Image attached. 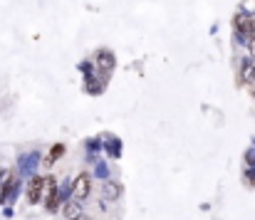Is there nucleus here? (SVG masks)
Instances as JSON below:
<instances>
[{"label":"nucleus","mask_w":255,"mask_h":220,"mask_svg":"<svg viewBox=\"0 0 255 220\" xmlns=\"http://www.w3.org/2000/svg\"><path fill=\"white\" fill-rule=\"evenodd\" d=\"M62 151H65V146H57L55 151H50V163H52L55 158H60V156H62Z\"/></svg>","instance_id":"nucleus-6"},{"label":"nucleus","mask_w":255,"mask_h":220,"mask_svg":"<svg viewBox=\"0 0 255 220\" xmlns=\"http://www.w3.org/2000/svg\"><path fill=\"white\" fill-rule=\"evenodd\" d=\"M72 220H89V218H87V216H82V213H80L77 218H72Z\"/></svg>","instance_id":"nucleus-8"},{"label":"nucleus","mask_w":255,"mask_h":220,"mask_svg":"<svg viewBox=\"0 0 255 220\" xmlns=\"http://www.w3.org/2000/svg\"><path fill=\"white\" fill-rule=\"evenodd\" d=\"M89 193H92V178H89L87 173H80V176L72 181V196H75V201L80 203V201H85Z\"/></svg>","instance_id":"nucleus-1"},{"label":"nucleus","mask_w":255,"mask_h":220,"mask_svg":"<svg viewBox=\"0 0 255 220\" xmlns=\"http://www.w3.org/2000/svg\"><path fill=\"white\" fill-rule=\"evenodd\" d=\"M251 55H255V37H251Z\"/></svg>","instance_id":"nucleus-7"},{"label":"nucleus","mask_w":255,"mask_h":220,"mask_svg":"<svg viewBox=\"0 0 255 220\" xmlns=\"http://www.w3.org/2000/svg\"><path fill=\"white\" fill-rule=\"evenodd\" d=\"M97 67H99V70H104V72H109V70L114 67V57H112V52L102 50V52L97 55Z\"/></svg>","instance_id":"nucleus-3"},{"label":"nucleus","mask_w":255,"mask_h":220,"mask_svg":"<svg viewBox=\"0 0 255 220\" xmlns=\"http://www.w3.org/2000/svg\"><path fill=\"white\" fill-rule=\"evenodd\" d=\"M253 77H255V67H253Z\"/></svg>","instance_id":"nucleus-9"},{"label":"nucleus","mask_w":255,"mask_h":220,"mask_svg":"<svg viewBox=\"0 0 255 220\" xmlns=\"http://www.w3.org/2000/svg\"><path fill=\"white\" fill-rule=\"evenodd\" d=\"M107 196L117 198V196H119V186H117V183H109V186H107Z\"/></svg>","instance_id":"nucleus-5"},{"label":"nucleus","mask_w":255,"mask_h":220,"mask_svg":"<svg viewBox=\"0 0 255 220\" xmlns=\"http://www.w3.org/2000/svg\"><path fill=\"white\" fill-rule=\"evenodd\" d=\"M77 216H80V203H77V201H75V203L70 201V203L65 206V218L72 220V218H77Z\"/></svg>","instance_id":"nucleus-4"},{"label":"nucleus","mask_w":255,"mask_h":220,"mask_svg":"<svg viewBox=\"0 0 255 220\" xmlns=\"http://www.w3.org/2000/svg\"><path fill=\"white\" fill-rule=\"evenodd\" d=\"M45 183H47V178H42V176H37V178L30 181V188H27V201H30V203H37V201L42 198Z\"/></svg>","instance_id":"nucleus-2"}]
</instances>
